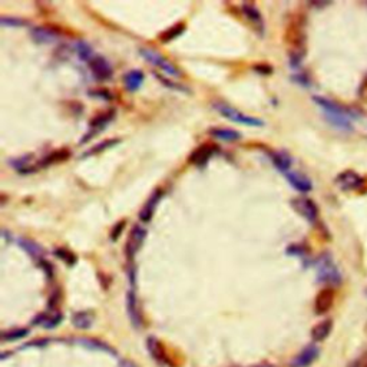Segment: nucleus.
<instances>
[{
    "mask_svg": "<svg viewBox=\"0 0 367 367\" xmlns=\"http://www.w3.org/2000/svg\"><path fill=\"white\" fill-rule=\"evenodd\" d=\"M214 109L218 112L221 117H224L225 119H229V121H233V122H237V124L247 125V126H263L264 125L261 119L249 117L247 113L238 111L234 106L225 104V102H215Z\"/></svg>",
    "mask_w": 367,
    "mask_h": 367,
    "instance_id": "nucleus-1",
    "label": "nucleus"
},
{
    "mask_svg": "<svg viewBox=\"0 0 367 367\" xmlns=\"http://www.w3.org/2000/svg\"><path fill=\"white\" fill-rule=\"evenodd\" d=\"M139 55L142 56L145 59L146 62L152 63L153 66H157L158 69L162 70L164 73L169 75L172 78H180L181 72L178 70V68L172 65V62H169L166 57L158 53L157 50H153L151 48H141L139 49Z\"/></svg>",
    "mask_w": 367,
    "mask_h": 367,
    "instance_id": "nucleus-2",
    "label": "nucleus"
},
{
    "mask_svg": "<svg viewBox=\"0 0 367 367\" xmlns=\"http://www.w3.org/2000/svg\"><path fill=\"white\" fill-rule=\"evenodd\" d=\"M317 270H319V281L321 283L336 285L339 284L340 280H341L337 267L334 265L332 258L329 256H323L320 258L319 263H317Z\"/></svg>",
    "mask_w": 367,
    "mask_h": 367,
    "instance_id": "nucleus-3",
    "label": "nucleus"
},
{
    "mask_svg": "<svg viewBox=\"0 0 367 367\" xmlns=\"http://www.w3.org/2000/svg\"><path fill=\"white\" fill-rule=\"evenodd\" d=\"M293 208L297 211L301 217H304L308 222H316L319 218V208L316 202L307 198V197H297L291 201Z\"/></svg>",
    "mask_w": 367,
    "mask_h": 367,
    "instance_id": "nucleus-4",
    "label": "nucleus"
},
{
    "mask_svg": "<svg viewBox=\"0 0 367 367\" xmlns=\"http://www.w3.org/2000/svg\"><path fill=\"white\" fill-rule=\"evenodd\" d=\"M146 237V229L141 225H133L129 233V237H128V241H126V245H125V253H126V257L129 258V261H132L133 256L138 253V249L142 247V244L145 241Z\"/></svg>",
    "mask_w": 367,
    "mask_h": 367,
    "instance_id": "nucleus-5",
    "label": "nucleus"
},
{
    "mask_svg": "<svg viewBox=\"0 0 367 367\" xmlns=\"http://www.w3.org/2000/svg\"><path fill=\"white\" fill-rule=\"evenodd\" d=\"M113 115H115V112L112 111H106V112H102V113H99L98 117H95V118L90 121L89 124V129H88V132L83 135V138L79 141V144H86L88 141H90V138H93L95 135H98L101 131H104L105 128H106V125L109 124L112 121V118H113Z\"/></svg>",
    "mask_w": 367,
    "mask_h": 367,
    "instance_id": "nucleus-6",
    "label": "nucleus"
},
{
    "mask_svg": "<svg viewBox=\"0 0 367 367\" xmlns=\"http://www.w3.org/2000/svg\"><path fill=\"white\" fill-rule=\"evenodd\" d=\"M88 65H89V69L90 72H92V75L96 78L98 81L105 82V81H109L112 78L113 70H112L111 63L108 62L104 56L95 55L90 59L89 62H88Z\"/></svg>",
    "mask_w": 367,
    "mask_h": 367,
    "instance_id": "nucleus-7",
    "label": "nucleus"
},
{
    "mask_svg": "<svg viewBox=\"0 0 367 367\" xmlns=\"http://www.w3.org/2000/svg\"><path fill=\"white\" fill-rule=\"evenodd\" d=\"M334 291L330 287H326L323 288L321 291H319V294L316 296V300H314V312L316 314H326V313L330 312V308L334 304Z\"/></svg>",
    "mask_w": 367,
    "mask_h": 367,
    "instance_id": "nucleus-8",
    "label": "nucleus"
},
{
    "mask_svg": "<svg viewBox=\"0 0 367 367\" xmlns=\"http://www.w3.org/2000/svg\"><path fill=\"white\" fill-rule=\"evenodd\" d=\"M336 182L341 189H346V191H354V189H359L363 187V178H361L359 173L353 172V171H344L341 172L336 178Z\"/></svg>",
    "mask_w": 367,
    "mask_h": 367,
    "instance_id": "nucleus-9",
    "label": "nucleus"
},
{
    "mask_svg": "<svg viewBox=\"0 0 367 367\" xmlns=\"http://www.w3.org/2000/svg\"><path fill=\"white\" fill-rule=\"evenodd\" d=\"M241 10H243L244 16L251 22V25H254L256 30L260 35H264V21L261 17L260 10L257 9V6L254 3H243L241 5Z\"/></svg>",
    "mask_w": 367,
    "mask_h": 367,
    "instance_id": "nucleus-10",
    "label": "nucleus"
},
{
    "mask_svg": "<svg viewBox=\"0 0 367 367\" xmlns=\"http://www.w3.org/2000/svg\"><path fill=\"white\" fill-rule=\"evenodd\" d=\"M162 198V191L161 189H155L152 194L149 195L148 201L145 202V205L142 207L141 213H139V220L142 222H149L152 220V215L157 209L158 202Z\"/></svg>",
    "mask_w": 367,
    "mask_h": 367,
    "instance_id": "nucleus-11",
    "label": "nucleus"
},
{
    "mask_svg": "<svg viewBox=\"0 0 367 367\" xmlns=\"http://www.w3.org/2000/svg\"><path fill=\"white\" fill-rule=\"evenodd\" d=\"M284 177L287 178V181L291 184V187L296 188L300 192H310L313 189L312 181L308 180L305 175H303L301 172L297 171H288L284 173Z\"/></svg>",
    "mask_w": 367,
    "mask_h": 367,
    "instance_id": "nucleus-12",
    "label": "nucleus"
},
{
    "mask_svg": "<svg viewBox=\"0 0 367 367\" xmlns=\"http://www.w3.org/2000/svg\"><path fill=\"white\" fill-rule=\"evenodd\" d=\"M215 151H217V146L209 145V144H204V145L198 146L194 152L191 153V157H189V162H191V164H194V165H197V166L205 165L208 161H209V158L214 155Z\"/></svg>",
    "mask_w": 367,
    "mask_h": 367,
    "instance_id": "nucleus-13",
    "label": "nucleus"
},
{
    "mask_svg": "<svg viewBox=\"0 0 367 367\" xmlns=\"http://www.w3.org/2000/svg\"><path fill=\"white\" fill-rule=\"evenodd\" d=\"M319 347L316 346V344L307 346L304 350L293 360V367H308L313 361L319 357Z\"/></svg>",
    "mask_w": 367,
    "mask_h": 367,
    "instance_id": "nucleus-14",
    "label": "nucleus"
},
{
    "mask_svg": "<svg viewBox=\"0 0 367 367\" xmlns=\"http://www.w3.org/2000/svg\"><path fill=\"white\" fill-rule=\"evenodd\" d=\"M32 39L39 43V45H45V43H52L57 39V33L55 30H52L50 28H45V26H35L30 30Z\"/></svg>",
    "mask_w": 367,
    "mask_h": 367,
    "instance_id": "nucleus-15",
    "label": "nucleus"
},
{
    "mask_svg": "<svg viewBox=\"0 0 367 367\" xmlns=\"http://www.w3.org/2000/svg\"><path fill=\"white\" fill-rule=\"evenodd\" d=\"M126 308H128V314L131 317L133 326L141 327V324H142V314H141L138 300L135 297L133 291H129L128 296H126Z\"/></svg>",
    "mask_w": 367,
    "mask_h": 367,
    "instance_id": "nucleus-16",
    "label": "nucleus"
},
{
    "mask_svg": "<svg viewBox=\"0 0 367 367\" xmlns=\"http://www.w3.org/2000/svg\"><path fill=\"white\" fill-rule=\"evenodd\" d=\"M333 330V320L327 319L320 321L319 324L313 327L312 330V339L314 343H320V341H324V340L330 336V333Z\"/></svg>",
    "mask_w": 367,
    "mask_h": 367,
    "instance_id": "nucleus-17",
    "label": "nucleus"
},
{
    "mask_svg": "<svg viewBox=\"0 0 367 367\" xmlns=\"http://www.w3.org/2000/svg\"><path fill=\"white\" fill-rule=\"evenodd\" d=\"M144 81H145V76H144V73H142V72L138 69L129 70V72H128V73H126V75L124 76L125 88L129 90V92H135V90H138L139 88L142 86Z\"/></svg>",
    "mask_w": 367,
    "mask_h": 367,
    "instance_id": "nucleus-18",
    "label": "nucleus"
},
{
    "mask_svg": "<svg viewBox=\"0 0 367 367\" xmlns=\"http://www.w3.org/2000/svg\"><path fill=\"white\" fill-rule=\"evenodd\" d=\"M146 347H148V352L151 353V356L155 360H158L160 363H166L168 361L165 349H164L160 340L155 339V337H149V339L146 340Z\"/></svg>",
    "mask_w": 367,
    "mask_h": 367,
    "instance_id": "nucleus-19",
    "label": "nucleus"
},
{
    "mask_svg": "<svg viewBox=\"0 0 367 367\" xmlns=\"http://www.w3.org/2000/svg\"><path fill=\"white\" fill-rule=\"evenodd\" d=\"M17 243L21 245V248L25 249L29 256L32 257V258H35L36 261H41L43 256H45V249L42 248V245H39V244L35 243V241H32V240L21 238Z\"/></svg>",
    "mask_w": 367,
    "mask_h": 367,
    "instance_id": "nucleus-20",
    "label": "nucleus"
},
{
    "mask_svg": "<svg viewBox=\"0 0 367 367\" xmlns=\"http://www.w3.org/2000/svg\"><path fill=\"white\" fill-rule=\"evenodd\" d=\"M208 133L215 139L225 141V142H236L241 139V133L234 131V129H227V128H211Z\"/></svg>",
    "mask_w": 367,
    "mask_h": 367,
    "instance_id": "nucleus-21",
    "label": "nucleus"
},
{
    "mask_svg": "<svg viewBox=\"0 0 367 367\" xmlns=\"http://www.w3.org/2000/svg\"><path fill=\"white\" fill-rule=\"evenodd\" d=\"M271 161H273V164L276 165V168L280 169L283 173L288 172L291 164H293L291 157L285 152V151H278V152L271 153Z\"/></svg>",
    "mask_w": 367,
    "mask_h": 367,
    "instance_id": "nucleus-22",
    "label": "nucleus"
},
{
    "mask_svg": "<svg viewBox=\"0 0 367 367\" xmlns=\"http://www.w3.org/2000/svg\"><path fill=\"white\" fill-rule=\"evenodd\" d=\"M72 323L76 329H81V330L89 329L93 324V314L90 312L75 313L73 317H72Z\"/></svg>",
    "mask_w": 367,
    "mask_h": 367,
    "instance_id": "nucleus-23",
    "label": "nucleus"
},
{
    "mask_svg": "<svg viewBox=\"0 0 367 367\" xmlns=\"http://www.w3.org/2000/svg\"><path fill=\"white\" fill-rule=\"evenodd\" d=\"M76 341L81 344V346L88 347V349H92V350H101V352H106V353H111V354L115 353L113 349H111L108 344H105V343H102V341H99V340L96 339L81 337V339H78Z\"/></svg>",
    "mask_w": 367,
    "mask_h": 367,
    "instance_id": "nucleus-24",
    "label": "nucleus"
},
{
    "mask_svg": "<svg viewBox=\"0 0 367 367\" xmlns=\"http://www.w3.org/2000/svg\"><path fill=\"white\" fill-rule=\"evenodd\" d=\"M62 320V314L61 313H56V314H42L36 319V324H41V326L46 327V329H52L56 327Z\"/></svg>",
    "mask_w": 367,
    "mask_h": 367,
    "instance_id": "nucleus-25",
    "label": "nucleus"
},
{
    "mask_svg": "<svg viewBox=\"0 0 367 367\" xmlns=\"http://www.w3.org/2000/svg\"><path fill=\"white\" fill-rule=\"evenodd\" d=\"M30 160H32L30 155H25V157H22V158H17V160L12 161L10 165L13 166V168H16L21 173H30L35 171V168L30 165Z\"/></svg>",
    "mask_w": 367,
    "mask_h": 367,
    "instance_id": "nucleus-26",
    "label": "nucleus"
},
{
    "mask_svg": "<svg viewBox=\"0 0 367 367\" xmlns=\"http://www.w3.org/2000/svg\"><path fill=\"white\" fill-rule=\"evenodd\" d=\"M75 49H76L78 56H79L82 61H85V62H89L90 59L95 56V53H93V49H92V46H90L88 42H85V41L76 42Z\"/></svg>",
    "mask_w": 367,
    "mask_h": 367,
    "instance_id": "nucleus-27",
    "label": "nucleus"
},
{
    "mask_svg": "<svg viewBox=\"0 0 367 367\" xmlns=\"http://www.w3.org/2000/svg\"><path fill=\"white\" fill-rule=\"evenodd\" d=\"M184 32H185V25H184V23H178V25H175L173 28L165 30V32L160 36V39L161 42L166 43V42H171L172 39H175V37L182 35Z\"/></svg>",
    "mask_w": 367,
    "mask_h": 367,
    "instance_id": "nucleus-28",
    "label": "nucleus"
},
{
    "mask_svg": "<svg viewBox=\"0 0 367 367\" xmlns=\"http://www.w3.org/2000/svg\"><path fill=\"white\" fill-rule=\"evenodd\" d=\"M121 141L119 139H106V141H104V142H101V144H98V145H95L92 149H89V151H86V152L83 153V157H89V155H96V153L102 152V151H105V149H109V148H112V146H115L117 144H119Z\"/></svg>",
    "mask_w": 367,
    "mask_h": 367,
    "instance_id": "nucleus-29",
    "label": "nucleus"
},
{
    "mask_svg": "<svg viewBox=\"0 0 367 367\" xmlns=\"http://www.w3.org/2000/svg\"><path fill=\"white\" fill-rule=\"evenodd\" d=\"M68 157H70V152L68 151H55V152L49 153L46 158H43L41 162L42 166L50 165V164H55V162H61V161H65Z\"/></svg>",
    "mask_w": 367,
    "mask_h": 367,
    "instance_id": "nucleus-30",
    "label": "nucleus"
},
{
    "mask_svg": "<svg viewBox=\"0 0 367 367\" xmlns=\"http://www.w3.org/2000/svg\"><path fill=\"white\" fill-rule=\"evenodd\" d=\"M53 253H55V256L57 257L59 260L65 261L68 265H73V264L76 263V256H75L72 251H69V249L59 247V248H55Z\"/></svg>",
    "mask_w": 367,
    "mask_h": 367,
    "instance_id": "nucleus-31",
    "label": "nucleus"
},
{
    "mask_svg": "<svg viewBox=\"0 0 367 367\" xmlns=\"http://www.w3.org/2000/svg\"><path fill=\"white\" fill-rule=\"evenodd\" d=\"M28 334V330L26 329H19V330H13V332H5L2 334V340H16L21 339V337H25Z\"/></svg>",
    "mask_w": 367,
    "mask_h": 367,
    "instance_id": "nucleus-32",
    "label": "nucleus"
},
{
    "mask_svg": "<svg viewBox=\"0 0 367 367\" xmlns=\"http://www.w3.org/2000/svg\"><path fill=\"white\" fill-rule=\"evenodd\" d=\"M0 23L2 26H25L26 25V21H22V19H17V17H9V16H2L0 19Z\"/></svg>",
    "mask_w": 367,
    "mask_h": 367,
    "instance_id": "nucleus-33",
    "label": "nucleus"
},
{
    "mask_svg": "<svg viewBox=\"0 0 367 367\" xmlns=\"http://www.w3.org/2000/svg\"><path fill=\"white\" fill-rule=\"evenodd\" d=\"M124 228H125V221H119L118 224H115L113 228H112L111 234H109L111 241H117L119 237H121V234L124 233Z\"/></svg>",
    "mask_w": 367,
    "mask_h": 367,
    "instance_id": "nucleus-34",
    "label": "nucleus"
},
{
    "mask_svg": "<svg viewBox=\"0 0 367 367\" xmlns=\"http://www.w3.org/2000/svg\"><path fill=\"white\" fill-rule=\"evenodd\" d=\"M89 96L101 98V99H105V101H109L112 98L111 95L108 93V90H90Z\"/></svg>",
    "mask_w": 367,
    "mask_h": 367,
    "instance_id": "nucleus-35",
    "label": "nucleus"
},
{
    "mask_svg": "<svg viewBox=\"0 0 367 367\" xmlns=\"http://www.w3.org/2000/svg\"><path fill=\"white\" fill-rule=\"evenodd\" d=\"M157 78H158V79H160V81H161V82H162V83H165V85H166V86H168V88H172V89H177V90H187V89H185V88H184V86H181V85H178V83L168 82V81H166L165 78H162V76H161V75H157Z\"/></svg>",
    "mask_w": 367,
    "mask_h": 367,
    "instance_id": "nucleus-36",
    "label": "nucleus"
},
{
    "mask_svg": "<svg viewBox=\"0 0 367 367\" xmlns=\"http://www.w3.org/2000/svg\"><path fill=\"white\" fill-rule=\"evenodd\" d=\"M121 367H138L137 364H133L132 361L126 360V361H122V364H121Z\"/></svg>",
    "mask_w": 367,
    "mask_h": 367,
    "instance_id": "nucleus-37",
    "label": "nucleus"
},
{
    "mask_svg": "<svg viewBox=\"0 0 367 367\" xmlns=\"http://www.w3.org/2000/svg\"><path fill=\"white\" fill-rule=\"evenodd\" d=\"M257 367H273V366H257Z\"/></svg>",
    "mask_w": 367,
    "mask_h": 367,
    "instance_id": "nucleus-38",
    "label": "nucleus"
},
{
    "mask_svg": "<svg viewBox=\"0 0 367 367\" xmlns=\"http://www.w3.org/2000/svg\"><path fill=\"white\" fill-rule=\"evenodd\" d=\"M364 367H367V360H366V364H364Z\"/></svg>",
    "mask_w": 367,
    "mask_h": 367,
    "instance_id": "nucleus-39",
    "label": "nucleus"
}]
</instances>
